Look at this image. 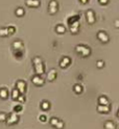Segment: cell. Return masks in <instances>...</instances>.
Here are the masks:
<instances>
[{"label":"cell","mask_w":119,"mask_h":129,"mask_svg":"<svg viewBox=\"0 0 119 129\" xmlns=\"http://www.w3.org/2000/svg\"><path fill=\"white\" fill-rule=\"evenodd\" d=\"M18 96V93L17 92H16V91H15V92H14V94H13V97H14V99H16V97H17Z\"/></svg>","instance_id":"6da1fadb"}]
</instances>
